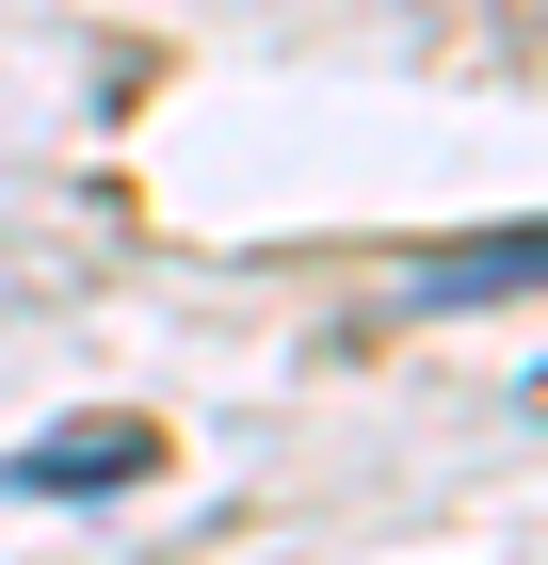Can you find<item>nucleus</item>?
I'll return each instance as SVG.
<instances>
[{"mask_svg": "<svg viewBox=\"0 0 548 565\" xmlns=\"http://www.w3.org/2000/svg\"><path fill=\"white\" fill-rule=\"evenodd\" d=\"M129 484H162V420H129V404L49 420V436L0 452V501H129Z\"/></svg>", "mask_w": 548, "mask_h": 565, "instance_id": "1", "label": "nucleus"}, {"mask_svg": "<svg viewBox=\"0 0 548 565\" xmlns=\"http://www.w3.org/2000/svg\"><path fill=\"white\" fill-rule=\"evenodd\" d=\"M516 291H548V226H468V243H420V259H404V307H420V323L516 307Z\"/></svg>", "mask_w": 548, "mask_h": 565, "instance_id": "2", "label": "nucleus"}, {"mask_svg": "<svg viewBox=\"0 0 548 565\" xmlns=\"http://www.w3.org/2000/svg\"><path fill=\"white\" fill-rule=\"evenodd\" d=\"M468 17H484V49H501V65H548V0H468Z\"/></svg>", "mask_w": 548, "mask_h": 565, "instance_id": "3", "label": "nucleus"}]
</instances>
